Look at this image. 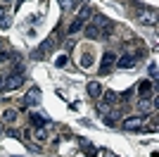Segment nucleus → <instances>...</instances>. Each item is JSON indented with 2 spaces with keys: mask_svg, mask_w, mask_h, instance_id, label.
<instances>
[{
  "mask_svg": "<svg viewBox=\"0 0 159 157\" xmlns=\"http://www.w3.org/2000/svg\"><path fill=\"white\" fill-rule=\"evenodd\" d=\"M66 62H69L66 55H60V57H57V67H66Z\"/></svg>",
  "mask_w": 159,
  "mask_h": 157,
  "instance_id": "obj_27",
  "label": "nucleus"
},
{
  "mask_svg": "<svg viewBox=\"0 0 159 157\" xmlns=\"http://www.w3.org/2000/svg\"><path fill=\"white\" fill-rule=\"evenodd\" d=\"M62 5V10H76L79 7V0H57Z\"/></svg>",
  "mask_w": 159,
  "mask_h": 157,
  "instance_id": "obj_21",
  "label": "nucleus"
},
{
  "mask_svg": "<svg viewBox=\"0 0 159 157\" xmlns=\"http://www.w3.org/2000/svg\"><path fill=\"white\" fill-rule=\"evenodd\" d=\"M0 91L7 93V78H5V74H0Z\"/></svg>",
  "mask_w": 159,
  "mask_h": 157,
  "instance_id": "obj_26",
  "label": "nucleus"
},
{
  "mask_svg": "<svg viewBox=\"0 0 159 157\" xmlns=\"http://www.w3.org/2000/svg\"><path fill=\"white\" fill-rule=\"evenodd\" d=\"M83 33H86L88 40H98V38H100V29L93 24V21H88V24L83 26Z\"/></svg>",
  "mask_w": 159,
  "mask_h": 157,
  "instance_id": "obj_8",
  "label": "nucleus"
},
{
  "mask_svg": "<svg viewBox=\"0 0 159 157\" xmlns=\"http://www.w3.org/2000/svg\"><path fill=\"white\" fill-rule=\"evenodd\" d=\"M98 100H102L105 105H109V107H114V105L119 102V93H114V91H102V95H100Z\"/></svg>",
  "mask_w": 159,
  "mask_h": 157,
  "instance_id": "obj_7",
  "label": "nucleus"
},
{
  "mask_svg": "<svg viewBox=\"0 0 159 157\" xmlns=\"http://www.w3.org/2000/svg\"><path fill=\"white\" fill-rule=\"evenodd\" d=\"M5 2H14V0H5Z\"/></svg>",
  "mask_w": 159,
  "mask_h": 157,
  "instance_id": "obj_31",
  "label": "nucleus"
},
{
  "mask_svg": "<svg viewBox=\"0 0 159 157\" xmlns=\"http://www.w3.org/2000/svg\"><path fill=\"white\" fill-rule=\"evenodd\" d=\"M10 59H12V52L5 50V48H0V64H7Z\"/></svg>",
  "mask_w": 159,
  "mask_h": 157,
  "instance_id": "obj_22",
  "label": "nucleus"
},
{
  "mask_svg": "<svg viewBox=\"0 0 159 157\" xmlns=\"http://www.w3.org/2000/svg\"><path fill=\"white\" fill-rule=\"evenodd\" d=\"M5 78H7V91H17L21 83H24V74H5Z\"/></svg>",
  "mask_w": 159,
  "mask_h": 157,
  "instance_id": "obj_5",
  "label": "nucleus"
},
{
  "mask_svg": "<svg viewBox=\"0 0 159 157\" xmlns=\"http://www.w3.org/2000/svg\"><path fill=\"white\" fill-rule=\"evenodd\" d=\"M109 110H112L109 105H105V102H102V100H98V112H100V114H107V112H109Z\"/></svg>",
  "mask_w": 159,
  "mask_h": 157,
  "instance_id": "obj_24",
  "label": "nucleus"
},
{
  "mask_svg": "<svg viewBox=\"0 0 159 157\" xmlns=\"http://www.w3.org/2000/svg\"><path fill=\"white\" fill-rule=\"evenodd\" d=\"M31 124L33 126H50V121H48L43 114H36V112H33V114H31Z\"/></svg>",
  "mask_w": 159,
  "mask_h": 157,
  "instance_id": "obj_17",
  "label": "nucleus"
},
{
  "mask_svg": "<svg viewBox=\"0 0 159 157\" xmlns=\"http://www.w3.org/2000/svg\"><path fill=\"white\" fill-rule=\"evenodd\" d=\"M40 102V91L38 88H31L26 93V98H24V105H38Z\"/></svg>",
  "mask_w": 159,
  "mask_h": 157,
  "instance_id": "obj_10",
  "label": "nucleus"
},
{
  "mask_svg": "<svg viewBox=\"0 0 159 157\" xmlns=\"http://www.w3.org/2000/svg\"><path fill=\"white\" fill-rule=\"evenodd\" d=\"M0 26H2V29H7V26H10V21H7V10L2 5H0Z\"/></svg>",
  "mask_w": 159,
  "mask_h": 157,
  "instance_id": "obj_23",
  "label": "nucleus"
},
{
  "mask_svg": "<svg viewBox=\"0 0 159 157\" xmlns=\"http://www.w3.org/2000/svg\"><path fill=\"white\" fill-rule=\"evenodd\" d=\"M157 74H159V67H157V62H152V64H150V76L157 78Z\"/></svg>",
  "mask_w": 159,
  "mask_h": 157,
  "instance_id": "obj_25",
  "label": "nucleus"
},
{
  "mask_svg": "<svg viewBox=\"0 0 159 157\" xmlns=\"http://www.w3.org/2000/svg\"><path fill=\"white\" fill-rule=\"evenodd\" d=\"M105 157H119V155H114V152H107V155Z\"/></svg>",
  "mask_w": 159,
  "mask_h": 157,
  "instance_id": "obj_29",
  "label": "nucleus"
},
{
  "mask_svg": "<svg viewBox=\"0 0 159 157\" xmlns=\"http://www.w3.org/2000/svg\"><path fill=\"white\" fill-rule=\"evenodd\" d=\"M154 86L150 83V81H140L138 83V88H135V93H140V98H143V95H150V91H152Z\"/></svg>",
  "mask_w": 159,
  "mask_h": 157,
  "instance_id": "obj_15",
  "label": "nucleus"
},
{
  "mask_svg": "<svg viewBox=\"0 0 159 157\" xmlns=\"http://www.w3.org/2000/svg\"><path fill=\"white\" fill-rule=\"evenodd\" d=\"M138 21L140 24H154V14L150 10H140L138 12Z\"/></svg>",
  "mask_w": 159,
  "mask_h": 157,
  "instance_id": "obj_13",
  "label": "nucleus"
},
{
  "mask_svg": "<svg viewBox=\"0 0 159 157\" xmlns=\"http://www.w3.org/2000/svg\"><path fill=\"white\" fill-rule=\"evenodd\" d=\"M83 26H86V21H81L79 17H74V21L69 24V29H66V31H69V36H76L79 31H83Z\"/></svg>",
  "mask_w": 159,
  "mask_h": 157,
  "instance_id": "obj_11",
  "label": "nucleus"
},
{
  "mask_svg": "<svg viewBox=\"0 0 159 157\" xmlns=\"http://www.w3.org/2000/svg\"><path fill=\"white\" fill-rule=\"evenodd\" d=\"M88 95H90V98H100V95H102V86H100L98 81H90V83H88Z\"/></svg>",
  "mask_w": 159,
  "mask_h": 157,
  "instance_id": "obj_14",
  "label": "nucleus"
},
{
  "mask_svg": "<svg viewBox=\"0 0 159 157\" xmlns=\"http://www.w3.org/2000/svg\"><path fill=\"white\" fill-rule=\"evenodd\" d=\"M119 117H121V114H119L116 110H109V112L105 114V124H107V126H116V124H119Z\"/></svg>",
  "mask_w": 159,
  "mask_h": 157,
  "instance_id": "obj_12",
  "label": "nucleus"
},
{
  "mask_svg": "<svg viewBox=\"0 0 159 157\" xmlns=\"http://www.w3.org/2000/svg\"><path fill=\"white\" fill-rule=\"evenodd\" d=\"M150 114H135V117H126L124 121H121V126L126 131H143L145 129V121Z\"/></svg>",
  "mask_w": 159,
  "mask_h": 157,
  "instance_id": "obj_2",
  "label": "nucleus"
},
{
  "mask_svg": "<svg viewBox=\"0 0 159 157\" xmlns=\"http://www.w3.org/2000/svg\"><path fill=\"white\" fill-rule=\"evenodd\" d=\"M93 24L98 26V29H105V26H109V24H112V21L107 19L105 14H95V19H93Z\"/></svg>",
  "mask_w": 159,
  "mask_h": 157,
  "instance_id": "obj_19",
  "label": "nucleus"
},
{
  "mask_svg": "<svg viewBox=\"0 0 159 157\" xmlns=\"http://www.w3.org/2000/svg\"><path fill=\"white\" fill-rule=\"evenodd\" d=\"M138 110H140V114H150V112H154V100L150 98V95H143V98L138 100Z\"/></svg>",
  "mask_w": 159,
  "mask_h": 157,
  "instance_id": "obj_6",
  "label": "nucleus"
},
{
  "mask_svg": "<svg viewBox=\"0 0 159 157\" xmlns=\"http://www.w3.org/2000/svg\"><path fill=\"white\" fill-rule=\"evenodd\" d=\"M135 64H138V59H135L133 52H126V55L116 57V67H119V69H133Z\"/></svg>",
  "mask_w": 159,
  "mask_h": 157,
  "instance_id": "obj_4",
  "label": "nucleus"
},
{
  "mask_svg": "<svg viewBox=\"0 0 159 157\" xmlns=\"http://www.w3.org/2000/svg\"><path fill=\"white\" fill-rule=\"evenodd\" d=\"M17 117H19V112H17V110H5L2 114H0L2 124H17Z\"/></svg>",
  "mask_w": 159,
  "mask_h": 157,
  "instance_id": "obj_9",
  "label": "nucleus"
},
{
  "mask_svg": "<svg viewBox=\"0 0 159 157\" xmlns=\"http://www.w3.org/2000/svg\"><path fill=\"white\" fill-rule=\"evenodd\" d=\"M57 38H60V36H57V31H55L52 36H50V38H45V40H43V43H40V45L36 48V50H33V59H45L48 55H50V50H52V48L57 45Z\"/></svg>",
  "mask_w": 159,
  "mask_h": 157,
  "instance_id": "obj_1",
  "label": "nucleus"
},
{
  "mask_svg": "<svg viewBox=\"0 0 159 157\" xmlns=\"http://www.w3.org/2000/svg\"><path fill=\"white\" fill-rule=\"evenodd\" d=\"M2 133H5V129H2V124H0V138H2Z\"/></svg>",
  "mask_w": 159,
  "mask_h": 157,
  "instance_id": "obj_30",
  "label": "nucleus"
},
{
  "mask_svg": "<svg viewBox=\"0 0 159 157\" xmlns=\"http://www.w3.org/2000/svg\"><path fill=\"white\" fill-rule=\"evenodd\" d=\"M114 67H116V55L107 50L105 55H102V59H100V74H102V76H107Z\"/></svg>",
  "mask_w": 159,
  "mask_h": 157,
  "instance_id": "obj_3",
  "label": "nucleus"
},
{
  "mask_svg": "<svg viewBox=\"0 0 159 157\" xmlns=\"http://www.w3.org/2000/svg\"><path fill=\"white\" fill-rule=\"evenodd\" d=\"M33 136H36V140H38V143H45V140H48V131H45V126H36Z\"/></svg>",
  "mask_w": 159,
  "mask_h": 157,
  "instance_id": "obj_18",
  "label": "nucleus"
},
{
  "mask_svg": "<svg viewBox=\"0 0 159 157\" xmlns=\"http://www.w3.org/2000/svg\"><path fill=\"white\" fill-rule=\"evenodd\" d=\"M5 133H7V136H12V138H19V131H14V129H7Z\"/></svg>",
  "mask_w": 159,
  "mask_h": 157,
  "instance_id": "obj_28",
  "label": "nucleus"
},
{
  "mask_svg": "<svg viewBox=\"0 0 159 157\" xmlns=\"http://www.w3.org/2000/svg\"><path fill=\"white\" fill-rule=\"evenodd\" d=\"M76 17H79L81 21H88L90 17H93V10H90L88 5H83V7H79V14H76Z\"/></svg>",
  "mask_w": 159,
  "mask_h": 157,
  "instance_id": "obj_16",
  "label": "nucleus"
},
{
  "mask_svg": "<svg viewBox=\"0 0 159 157\" xmlns=\"http://www.w3.org/2000/svg\"><path fill=\"white\" fill-rule=\"evenodd\" d=\"M81 67H83V69H90V67H93V55H90V52H83V55H81Z\"/></svg>",
  "mask_w": 159,
  "mask_h": 157,
  "instance_id": "obj_20",
  "label": "nucleus"
}]
</instances>
